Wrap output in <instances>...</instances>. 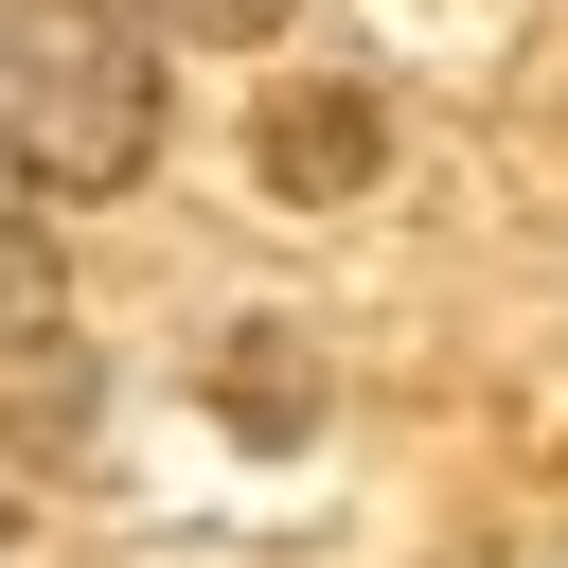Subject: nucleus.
Here are the masks:
<instances>
[{
    "label": "nucleus",
    "instance_id": "nucleus-1",
    "mask_svg": "<svg viewBox=\"0 0 568 568\" xmlns=\"http://www.w3.org/2000/svg\"><path fill=\"white\" fill-rule=\"evenodd\" d=\"M160 160V36L124 0H0V178L124 195Z\"/></svg>",
    "mask_w": 568,
    "mask_h": 568
},
{
    "label": "nucleus",
    "instance_id": "nucleus-2",
    "mask_svg": "<svg viewBox=\"0 0 568 568\" xmlns=\"http://www.w3.org/2000/svg\"><path fill=\"white\" fill-rule=\"evenodd\" d=\"M248 160H266V195H355L373 160H390V124H373V89L355 71H302V89H266V124H248Z\"/></svg>",
    "mask_w": 568,
    "mask_h": 568
},
{
    "label": "nucleus",
    "instance_id": "nucleus-3",
    "mask_svg": "<svg viewBox=\"0 0 568 568\" xmlns=\"http://www.w3.org/2000/svg\"><path fill=\"white\" fill-rule=\"evenodd\" d=\"M53 337V248H36V195L0 178V355H36Z\"/></svg>",
    "mask_w": 568,
    "mask_h": 568
},
{
    "label": "nucleus",
    "instance_id": "nucleus-4",
    "mask_svg": "<svg viewBox=\"0 0 568 568\" xmlns=\"http://www.w3.org/2000/svg\"><path fill=\"white\" fill-rule=\"evenodd\" d=\"M142 36H178V53H248V36H284L302 0H124Z\"/></svg>",
    "mask_w": 568,
    "mask_h": 568
}]
</instances>
